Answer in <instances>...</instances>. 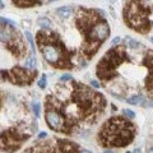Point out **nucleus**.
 Returning a JSON list of instances; mask_svg holds the SVG:
<instances>
[{"label":"nucleus","instance_id":"nucleus-1","mask_svg":"<svg viewBox=\"0 0 153 153\" xmlns=\"http://www.w3.org/2000/svg\"><path fill=\"white\" fill-rule=\"evenodd\" d=\"M75 25L83 36L82 54L87 60L93 55L110 36V26L103 12L98 9H88L79 7L75 12Z\"/></svg>","mask_w":153,"mask_h":153},{"label":"nucleus","instance_id":"nucleus-2","mask_svg":"<svg viewBox=\"0 0 153 153\" xmlns=\"http://www.w3.org/2000/svg\"><path fill=\"white\" fill-rule=\"evenodd\" d=\"M68 89L70 100L78 108L84 126L97 123L98 119L105 114L107 106V101L103 96L76 80H71Z\"/></svg>","mask_w":153,"mask_h":153},{"label":"nucleus","instance_id":"nucleus-3","mask_svg":"<svg viewBox=\"0 0 153 153\" xmlns=\"http://www.w3.org/2000/svg\"><path fill=\"white\" fill-rule=\"evenodd\" d=\"M36 41L44 59L57 69H73V57L76 52L69 50L57 33L47 30L37 32Z\"/></svg>","mask_w":153,"mask_h":153},{"label":"nucleus","instance_id":"nucleus-4","mask_svg":"<svg viewBox=\"0 0 153 153\" xmlns=\"http://www.w3.org/2000/svg\"><path fill=\"white\" fill-rule=\"evenodd\" d=\"M137 134L135 124L123 116H112L103 124L97 134L100 146L105 148L126 147Z\"/></svg>","mask_w":153,"mask_h":153},{"label":"nucleus","instance_id":"nucleus-5","mask_svg":"<svg viewBox=\"0 0 153 153\" xmlns=\"http://www.w3.org/2000/svg\"><path fill=\"white\" fill-rule=\"evenodd\" d=\"M125 25L139 32L147 35L152 30V7L146 5L142 0H129L123 12Z\"/></svg>","mask_w":153,"mask_h":153},{"label":"nucleus","instance_id":"nucleus-6","mask_svg":"<svg viewBox=\"0 0 153 153\" xmlns=\"http://www.w3.org/2000/svg\"><path fill=\"white\" fill-rule=\"evenodd\" d=\"M128 60H129V55L126 52V47L114 46L98 61L97 68H96V74H97L101 82L107 83L111 79L116 78L119 66Z\"/></svg>","mask_w":153,"mask_h":153},{"label":"nucleus","instance_id":"nucleus-7","mask_svg":"<svg viewBox=\"0 0 153 153\" xmlns=\"http://www.w3.org/2000/svg\"><path fill=\"white\" fill-rule=\"evenodd\" d=\"M32 130L28 126H12L0 131V151L14 153L18 151L32 135Z\"/></svg>","mask_w":153,"mask_h":153},{"label":"nucleus","instance_id":"nucleus-8","mask_svg":"<svg viewBox=\"0 0 153 153\" xmlns=\"http://www.w3.org/2000/svg\"><path fill=\"white\" fill-rule=\"evenodd\" d=\"M1 79L16 85H31L36 79L37 70L22 68V66H14L8 70H0Z\"/></svg>","mask_w":153,"mask_h":153},{"label":"nucleus","instance_id":"nucleus-9","mask_svg":"<svg viewBox=\"0 0 153 153\" xmlns=\"http://www.w3.org/2000/svg\"><path fill=\"white\" fill-rule=\"evenodd\" d=\"M19 33V31H17L16 27L12 26H7L4 22L0 21V42L3 44H8L9 41H12L14 37Z\"/></svg>","mask_w":153,"mask_h":153},{"label":"nucleus","instance_id":"nucleus-10","mask_svg":"<svg viewBox=\"0 0 153 153\" xmlns=\"http://www.w3.org/2000/svg\"><path fill=\"white\" fill-rule=\"evenodd\" d=\"M13 3L18 8H31L35 5H41V0H13Z\"/></svg>","mask_w":153,"mask_h":153},{"label":"nucleus","instance_id":"nucleus-11","mask_svg":"<svg viewBox=\"0 0 153 153\" xmlns=\"http://www.w3.org/2000/svg\"><path fill=\"white\" fill-rule=\"evenodd\" d=\"M56 13L61 17H69L71 13H73V8L71 7H61L56 9Z\"/></svg>","mask_w":153,"mask_h":153},{"label":"nucleus","instance_id":"nucleus-12","mask_svg":"<svg viewBox=\"0 0 153 153\" xmlns=\"http://www.w3.org/2000/svg\"><path fill=\"white\" fill-rule=\"evenodd\" d=\"M124 42H125V45H128L130 49H137V47L140 46L139 42L135 41V40H133V38H130V37H126L125 40H124Z\"/></svg>","mask_w":153,"mask_h":153},{"label":"nucleus","instance_id":"nucleus-13","mask_svg":"<svg viewBox=\"0 0 153 153\" xmlns=\"http://www.w3.org/2000/svg\"><path fill=\"white\" fill-rule=\"evenodd\" d=\"M36 64H37V61H36V57H35V55H32V56H30L28 59L26 60V66L28 69H35L36 68Z\"/></svg>","mask_w":153,"mask_h":153},{"label":"nucleus","instance_id":"nucleus-14","mask_svg":"<svg viewBox=\"0 0 153 153\" xmlns=\"http://www.w3.org/2000/svg\"><path fill=\"white\" fill-rule=\"evenodd\" d=\"M37 23H38V26H41L42 28H45V30H47V28L50 27V25H51V22L47 18H40L37 21Z\"/></svg>","mask_w":153,"mask_h":153},{"label":"nucleus","instance_id":"nucleus-15","mask_svg":"<svg viewBox=\"0 0 153 153\" xmlns=\"http://www.w3.org/2000/svg\"><path fill=\"white\" fill-rule=\"evenodd\" d=\"M142 97L140 96H131V97H129L128 100H126V102L128 103H130V105H138L139 102H142Z\"/></svg>","mask_w":153,"mask_h":153},{"label":"nucleus","instance_id":"nucleus-16","mask_svg":"<svg viewBox=\"0 0 153 153\" xmlns=\"http://www.w3.org/2000/svg\"><path fill=\"white\" fill-rule=\"evenodd\" d=\"M26 38L28 40V42H30V45H31V49H32V52L35 54L36 52V47H35V44H33V37H32V35H31V32H26Z\"/></svg>","mask_w":153,"mask_h":153},{"label":"nucleus","instance_id":"nucleus-17","mask_svg":"<svg viewBox=\"0 0 153 153\" xmlns=\"http://www.w3.org/2000/svg\"><path fill=\"white\" fill-rule=\"evenodd\" d=\"M32 107H33V112H35L36 117H38V116H40V103H38V102H33Z\"/></svg>","mask_w":153,"mask_h":153},{"label":"nucleus","instance_id":"nucleus-18","mask_svg":"<svg viewBox=\"0 0 153 153\" xmlns=\"http://www.w3.org/2000/svg\"><path fill=\"white\" fill-rule=\"evenodd\" d=\"M46 83H47L46 75H42V78L40 79V82H38V87H40V88H45L46 87Z\"/></svg>","mask_w":153,"mask_h":153},{"label":"nucleus","instance_id":"nucleus-19","mask_svg":"<svg viewBox=\"0 0 153 153\" xmlns=\"http://www.w3.org/2000/svg\"><path fill=\"white\" fill-rule=\"evenodd\" d=\"M124 115H125L126 117L129 119H133V117H135V114H134L131 110H124Z\"/></svg>","mask_w":153,"mask_h":153},{"label":"nucleus","instance_id":"nucleus-20","mask_svg":"<svg viewBox=\"0 0 153 153\" xmlns=\"http://www.w3.org/2000/svg\"><path fill=\"white\" fill-rule=\"evenodd\" d=\"M61 80H71V75L70 74H64L61 76Z\"/></svg>","mask_w":153,"mask_h":153},{"label":"nucleus","instance_id":"nucleus-21","mask_svg":"<svg viewBox=\"0 0 153 153\" xmlns=\"http://www.w3.org/2000/svg\"><path fill=\"white\" fill-rule=\"evenodd\" d=\"M38 138H40V139H44V138H47V133H46V131L40 133V135H38Z\"/></svg>","mask_w":153,"mask_h":153},{"label":"nucleus","instance_id":"nucleus-22","mask_svg":"<svg viewBox=\"0 0 153 153\" xmlns=\"http://www.w3.org/2000/svg\"><path fill=\"white\" fill-rule=\"evenodd\" d=\"M119 42H120V37H115L112 40V45H116V44H119Z\"/></svg>","mask_w":153,"mask_h":153},{"label":"nucleus","instance_id":"nucleus-23","mask_svg":"<svg viewBox=\"0 0 153 153\" xmlns=\"http://www.w3.org/2000/svg\"><path fill=\"white\" fill-rule=\"evenodd\" d=\"M91 84H92L93 87H96V88H98V87H100V83H98V82H96V80H92V82H91Z\"/></svg>","mask_w":153,"mask_h":153},{"label":"nucleus","instance_id":"nucleus-24","mask_svg":"<svg viewBox=\"0 0 153 153\" xmlns=\"http://www.w3.org/2000/svg\"><path fill=\"white\" fill-rule=\"evenodd\" d=\"M3 97H4V96H3V92H1V91H0V108H1V103H3Z\"/></svg>","mask_w":153,"mask_h":153},{"label":"nucleus","instance_id":"nucleus-25","mask_svg":"<svg viewBox=\"0 0 153 153\" xmlns=\"http://www.w3.org/2000/svg\"><path fill=\"white\" fill-rule=\"evenodd\" d=\"M80 153H92L91 151H87V149H83V151H80Z\"/></svg>","mask_w":153,"mask_h":153},{"label":"nucleus","instance_id":"nucleus-26","mask_svg":"<svg viewBox=\"0 0 153 153\" xmlns=\"http://www.w3.org/2000/svg\"><path fill=\"white\" fill-rule=\"evenodd\" d=\"M3 7H4V5H3V3H1V0H0V9H3Z\"/></svg>","mask_w":153,"mask_h":153},{"label":"nucleus","instance_id":"nucleus-27","mask_svg":"<svg viewBox=\"0 0 153 153\" xmlns=\"http://www.w3.org/2000/svg\"><path fill=\"white\" fill-rule=\"evenodd\" d=\"M134 153H140V151L139 149H135V151H134Z\"/></svg>","mask_w":153,"mask_h":153},{"label":"nucleus","instance_id":"nucleus-28","mask_svg":"<svg viewBox=\"0 0 153 153\" xmlns=\"http://www.w3.org/2000/svg\"><path fill=\"white\" fill-rule=\"evenodd\" d=\"M103 153H114V152H111V151H105Z\"/></svg>","mask_w":153,"mask_h":153},{"label":"nucleus","instance_id":"nucleus-29","mask_svg":"<svg viewBox=\"0 0 153 153\" xmlns=\"http://www.w3.org/2000/svg\"><path fill=\"white\" fill-rule=\"evenodd\" d=\"M49 1H50V3H51V1H55V0H49Z\"/></svg>","mask_w":153,"mask_h":153},{"label":"nucleus","instance_id":"nucleus-30","mask_svg":"<svg viewBox=\"0 0 153 153\" xmlns=\"http://www.w3.org/2000/svg\"><path fill=\"white\" fill-rule=\"evenodd\" d=\"M126 153H130V152H126Z\"/></svg>","mask_w":153,"mask_h":153}]
</instances>
